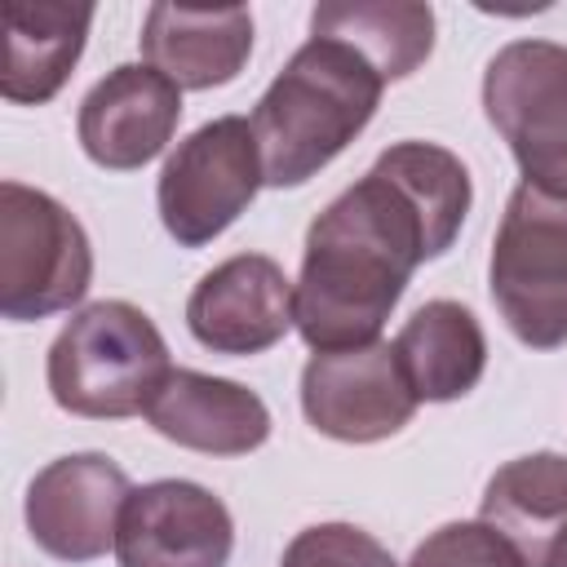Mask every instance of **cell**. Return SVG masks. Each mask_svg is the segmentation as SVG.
<instances>
[{
	"instance_id": "obj_1",
	"label": "cell",
	"mask_w": 567,
	"mask_h": 567,
	"mask_svg": "<svg viewBox=\"0 0 567 567\" xmlns=\"http://www.w3.org/2000/svg\"><path fill=\"white\" fill-rule=\"evenodd\" d=\"M470 213L465 164L434 142H399L306 230L297 332L315 354L372 346L412 270L452 248Z\"/></svg>"
},
{
	"instance_id": "obj_19",
	"label": "cell",
	"mask_w": 567,
	"mask_h": 567,
	"mask_svg": "<svg viewBox=\"0 0 567 567\" xmlns=\"http://www.w3.org/2000/svg\"><path fill=\"white\" fill-rule=\"evenodd\" d=\"M408 567H532L527 554L492 523H443L430 532Z\"/></svg>"
},
{
	"instance_id": "obj_8",
	"label": "cell",
	"mask_w": 567,
	"mask_h": 567,
	"mask_svg": "<svg viewBox=\"0 0 567 567\" xmlns=\"http://www.w3.org/2000/svg\"><path fill=\"white\" fill-rule=\"evenodd\" d=\"M301 412L306 421L341 443H377L399 434L416 394L399 368L390 341H372L359 350H323L301 368Z\"/></svg>"
},
{
	"instance_id": "obj_13",
	"label": "cell",
	"mask_w": 567,
	"mask_h": 567,
	"mask_svg": "<svg viewBox=\"0 0 567 567\" xmlns=\"http://www.w3.org/2000/svg\"><path fill=\"white\" fill-rule=\"evenodd\" d=\"M146 421L177 447L208 456H244L270 439V412L248 385L190 368H173L159 381Z\"/></svg>"
},
{
	"instance_id": "obj_18",
	"label": "cell",
	"mask_w": 567,
	"mask_h": 567,
	"mask_svg": "<svg viewBox=\"0 0 567 567\" xmlns=\"http://www.w3.org/2000/svg\"><path fill=\"white\" fill-rule=\"evenodd\" d=\"M483 523L505 532L536 567L545 540L567 523V456L536 452L501 465L483 492Z\"/></svg>"
},
{
	"instance_id": "obj_7",
	"label": "cell",
	"mask_w": 567,
	"mask_h": 567,
	"mask_svg": "<svg viewBox=\"0 0 567 567\" xmlns=\"http://www.w3.org/2000/svg\"><path fill=\"white\" fill-rule=\"evenodd\" d=\"M261 182L266 177H261L252 120L244 115L208 120L164 159L155 186L159 221L182 248H199L217 239L252 204Z\"/></svg>"
},
{
	"instance_id": "obj_12",
	"label": "cell",
	"mask_w": 567,
	"mask_h": 567,
	"mask_svg": "<svg viewBox=\"0 0 567 567\" xmlns=\"http://www.w3.org/2000/svg\"><path fill=\"white\" fill-rule=\"evenodd\" d=\"M182 89L155 66L124 62L80 102V146L93 164L128 173L151 164L177 133Z\"/></svg>"
},
{
	"instance_id": "obj_6",
	"label": "cell",
	"mask_w": 567,
	"mask_h": 567,
	"mask_svg": "<svg viewBox=\"0 0 567 567\" xmlns=\"http://www.w3.org/2000/svg\"><path fill=\"white\" fill-rule=\"evenodd\" d=\"M483 111L509 142L523 186L567 204V44H505L483 71Z\"/></svg>"
},
{
	"instance_id": "obj_15",
	"label": "cell",
	"mask_w": 567,
	"mask_h": 567,
	"mask_svg": "<svg viewBox=\"0 0 567 567\" xmlns=\"http://www.w3.org/2000/svg\"><path fill=\"white\" fill-rule=\"evenodd\" d=\"M4 66L0 93L18 106L49 102L84 53L93 4L66 0H4Z\"/></svg>"
},
{
	"instance_id": "obj_20",
	"label": "cell",
	"mask_w": 567,
	"mask_h": 567,
	"mask_svg": "<svg viewBox=\"0 0 567 567\" xmlns=\"http://www.w3.org/2000/svg\"><path fill=\"white\" fill-rule=\"evenodd\" d=\"M279 567H399L390 549L354 523H319L288 540Z\"/></svg>"
},
{
	"instance_id": "obj_21",
	"label": "cell",
	"mask_w": 567,
	"mask_h": 567,
	"mask_svg": "<svg viewBox=\"0 0 567 567\" xmlns=\"http://www.w3.org/2000/svg\"><path fill=\"white\" fill-rule=\"evenodd\" d=\"M536 567H567V523L545 540V549L536 554Z\"/></svg>"
},
{
	"instance_id": "obj_5",
	"label": "cell",
	"mask_w": 567,
	"mask_h": 567,
	"mask_svg": "<svg viewBox=\"0 0 567 567\" xmlns=\"http://www.w3.org/2000/svg\"><path fill=\"white\" fill-rule=\"evenodd\" d=\"M93 279L84 226L44 190L0 186V315L13 323L71 310Z\"/></svg>"
},
{
	"instance_id": "obj_2",
	"label": "cell",
	"mask_w": 567,
	"mask_h": 567,
	"mask_svg": "<svg viewBox=\"0 0 567 567\" xmlns=\"http://www.w3.org/2000/svg\"><path fill=\"white\" fill-rule=\"evenodd\" d=\"M385 75L346 40L310 35L252 111L266 186H301L377 115Z\"/></svg>"
},
{
	"instance_id": "obj_16",
	"label": "cell",
	"mask_w": 567,
	"mask_h": 567,
	"mask_svg": "<svg viewBox=\"0 0 567 567\" xmlns=\"http://www.w3.org/2000/svg\"><path fill=\"white\" fill-rule=\"evenodd\" d=\"M399 368L416 403H452L470 394L487 368V341L478 319L461 301H425L394 337Z\"/></svg>"
},
{
	"instance_id": "obj_14",
	"label": "cell",
	"mask_w": 567,
	"mask_h": 567,
	"mask_svg": "<svg viewBox=\"0 0 567 567\" xmlns=\"http://www.w3.org/2000/svg\"><path fill=\"white\" fill-rule=\"evenodd\" d=\"M142 53L177 89L230 84L252 53V13L244 4H226V9L151 4L142 27Z\"/></svg>"
},
{
	"instance_id": "obj_3",
	"label": "cell",
	"mask_w": 567,
	"mask_h": 567,
	"mask_svg": "<svg viewBox=\"0 0 567 567\" xmlns=\"http://www.w3.org/2000/svg\"><path fill=\"white\" fill-rule=\"evenodd\" d=\"M173 372L159 328L128 301H93L49 346V390L62 412L120 421L146 412Z\"/></svg>"
},
{
	"instance_id": "obj_10",
	"label": "cell",
	"mask_w": 567,
	"mask_h": 567,
	"mask_svg": "<svg viewBox=\"0 0 567 567\" xmlns=\"http://www.w3.org/2000/svg\"><path fill=\"white\" fill-rule=\"evenodd\" d=\"M230 545V509L186 478L133 487L115 532L120 567H226Z\"/></svg>"
},
{
	"instance_id": "obj_17",
	"label": "cell",
	"mask_w": 567,
	"mask_h": 567,
	"mask_svg": "<svg viewBox=\"0 0 567 567\" xmlns=\"http://www.w3.org/2000/svg\"><path fill=\"white\" fill-rule=\"evenodd\" d=\"M310 35H337L354 44L381 75H412L434 49V9L416 0H328L310 13Z\"/></svg>"
},
{
	"instance_id": "obj_11",
	"label": "cell",
	"mask_w": 567,
	"mask_h": 567,
	"mask_svg": "<svg viewBox=\"0 0 567 567\" xmlns=\"http://www.w3.org/2000/svg\"><path fill=\"white\" fill-rule=\"evenodd\" d=\"M297 323V288L284 266L261 252H239L213 266L190 301L186 328L213 354H261Z\"/></svg>"
},
{
	"instance_id": "obj_4",
	"label": "cell",
	"mask_w": 567,
	"mask_h": 567,
	"mask_svg": "<svg viewBox=\"0 0 567 567\" xmlns=\"http://www.w3.org/2000/svg\"><path fill=\"white\" fill-rule=\"evenodd\" d=\"M492 301L532 350L567 341V204L518 186L492 239Z\"/></svg>"
},
{
	"instance_id": "obj_9",
	"label": "cell",
	"mask_w": 567,
	"mask_h": 567,
	"mask_svg": "<svg viewBox=\"0 0 567 567\" xmlns=\"http://www.w3.org/2000/svg\"><path fill=\"white\" fill-rule=\"evenodd\" d=\"M128 496H133L128 474L111 456L102 452L58 456L27 487L31 540L62 563L102 558L115 545Z\"/></svg>"
}]
</instances>
